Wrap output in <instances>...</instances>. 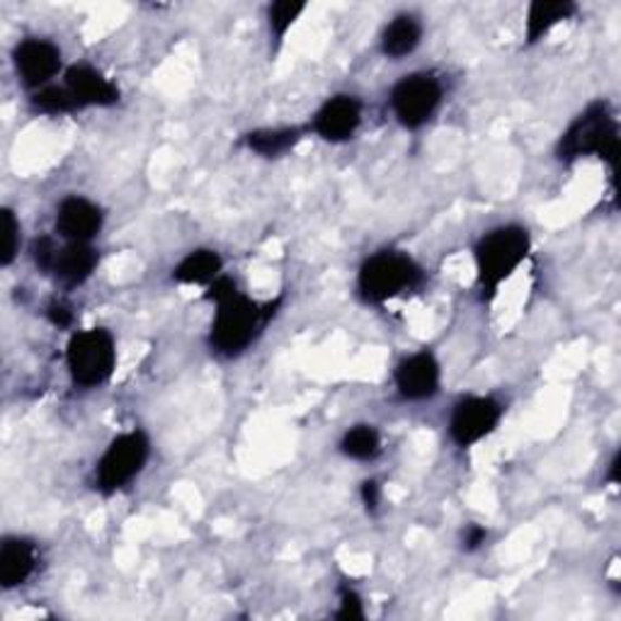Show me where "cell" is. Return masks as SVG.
Segmentation results:
<instances>
[{
    "label": "cell",
    "instance_id": "25",
    "mask_svg": "<svg viewBox=\"0 0 621 621\" xmlns=\"http://www.w3.org/2000/svg\"><path fill=\"white\" fill-rule=\"evenodd\" d=\"M338 619H345V621H360L364 619V605H362V597L357 595L352 587H343L340 591V609H338V614H335Z\"/></svg>",
    "mask_w": 621,
    "mask_h": 621
},
{
    "label": "cell",
    "instance_id": "27",
    "mask_svg": "<svg viewBox=\"0 0 621 621\" xmlns=\"http://www.w3.org/2000/svg\"><path fill=\"white\" fill-rule=\"evenodd\" d=\"M47 315H49V321L59 325V328H69V325L73 323V313L71 309L66 307V303H61V301H54L51 307L47 309Z\"/></svg>",
    "mask_w": 621,
    "mask_h": 621
},
{
    "label": "cell",
    "instance_id": "13",
    "mask_svg": "<svg viewBox=\"0 0 621 621\" xmlns=\"http://www.w3.org/2000/svg\"><path fill=\"white\" fill-rule=\"evenodd\" d=\"M66 88L80 108H112L120 102V88L86 63H76L66 71Z\"/></svg>",
    "mask_w": 621,
    "mask_h": 621
},
{
    "label": "cell",
    "instance_id": "15",
    "mask_svg": "<svg viewBox=\"0 0 621 621\" xmlns=\"http://www.w3.org/2000/svg\"><path fill=\"white\" fill-rule=\"evenodd\" d=\"M98 250L90 244H66L59 248V256L54 262V275L66 287H80L83 282H88L90 275L98 268Z\"/></svg>",
    "mask_w": 621,
    "mask_h": 621
},
{
    "label": "cell",
    "instance_id": "12",
    "mask_svg": "<svg viewBox=\"0 0 621 621\" xmlns=\"http://www.w3.org/2000/svg\"><path fill=\"white\" fill-rule=\"evenodd\" d=\"M102 209L86 197L71 195L57 209V228L69 244H90L102 228Z\"/></svg>",
    "mask_w": 621,
    "mask_h": 621
},
{
    "label": "cell",
    "instance_id": "3",
    "mask_svg": "<svg viewBox=\"0 0 621 621\" xmlns=\"http://www.w3.org/2000/svg\"><path fill=\"white\" fill-rule=\"evenodd\" d=\"M277 303L280 301L270 303V307H260V303L248 299L246 294L240 291H236L234 297L219 301L212 333H209L212 350L224 357H236L246 352L250 343L258 338L262 325L275 313Z\"/></svg>",
    "mask_w": 621,
    "mask_h": 621
},
{
    "label": "cell",
    "instance_id": "29",
    "mask_svg": "<svg viewBox=\"0 0 621 621\" xmlns=\"http://www.w3.org/2000/svg\"><path fill=\"white\" fill-rule=\"evenodd\" d=\"M488 539V532L481 527V524H471V527L467 530L464 534V546H467V551H476L481 544H486Z\"/></svg>",
    "mask_w": 621,
    "mask_h": 621
},
{
    "label": "cell",
    "instance_id": "8",
    "mask_svg": "<svg viewBox=\"0 0 621 621\" xmlns=\"http://www.w3.org/2000/svg\"><path fill=\"white\" fill-rule=\"evenodd\" d=\"M502 418V406L490 396H469L451 410L449 437L457 447L469 449L486 439L498 427Z\"/></svg>",
    "mask_w": 621,
    "mask_h": 621
},
{
    "label": "cell",
    "instance_id": "20",
    "mask_svg": "<svg viewBox=\"0 0 621 621\" xmlns=\"http://www.w3.org/2000/svg\"><path fill=\"white\" fill-rule=\"evenodd\" d=\"M340 451L347 459L372 461L382 451V435L374 425H355L345 433L340 442Z\"/></svg>",
    "mask_w": 621,
    "mask_h": 621
},
{
    "label": "cell",
    "instance_id": "22",
    "mask_svg": "<svg viewBox=\"0 0 621 621\" xmlns=\"http://www.w3.org/2000/svg\"><path fill=\"white\" fill-rule=\"evenodd\" d=\"M307 10L303 3H291V0H277V3L270 5V32L275 35L277 41L284 39V35L291 29V25L297 23L299 15Z\"/></svg>",
    "mask_w": 621,
    "mask_h": 621
},
{
    "label": "cell",
    "instance_id": "21",
    "mask_svg": "<svg viewBox=\"0 0 621 621\" xmlns=\"http://www.w3.org/2000/svg\"><path fill=\"white\" fill-rule=\"evenodd\" d=\"M32 108L41 114H71V112H78L80 104L73 98L71 90L63 86H47L41 90H35L32 95Z\"/></svg>",
    "mask_w": 621,
    "mask_h": 621
},
{
    "label": "cell",
    "instance_id": "26",
    "mask_svg": "<svg viewBox=\"0 0 621 621\" xmlns=\"http://www.w3.org/2000/svg\"><path fill=\"white\" fill-rule=\"evenodd\" d=\"M236 291H238V284H236L234 280L226 277V275H219V277L207 287V299L219 303V301H224V299H228V297H234Z\"/></svg>",
    "mask_w": 621,
    "mask_h": 621
},
{
    "label": "cell",
    "instance_id": "6",
    "mask_svg": "<svg viewBox=\"0 0 621 621\" xmlns=\"http://www.w3.org/2000/svg\"><path fill=\"white\" fill-rule=\"evenodd\" d=\"M149 455L151 442L141 430H132V433L114 437L98 461V469H95L98 490H102L104 496L122 490L126 483H132L144 471Z\"/></svg>",
    "mask_w": 621,
    "mask_h": 621
},
{
    "label": "cell",
    "instance_id": "11",
    "mask_svg": "<svg viewBox=\"0 0 621 621\" xmlns=\"http://www.w3.org/2000/svg\"><path fill=\"white\" fill-rule=\"evenodd\" d=\"M439 362L433 352H415L396 367L394 382L406 401H427L439 392Z\"/></svg>",
    "mask_w": 621,
    "mask_h": 621
},
{
    "label": "cell",
    "instance_id": "5",
    "mask_svg": "<svg viewBox=\"0 0 621 621\" xmlns=\"http://www.w3.org/2000/svg\"><path fill=\"white\" fill-rule=\"evenodd\" d=\"M66 364L76 386L95 388L108 384L117 367V345L112 333L104 328L73 333L66 347Z\"/></svg>",
    "mask_w": 621,
    "mask_h": 621
},
{
    "label": "cell",
    "instance_id": "28",
    "mask_svg": "<svg viewBox=\"0 0 621 621\" xmlns=\"http://www.w3.org/2000/svg\"><path fill=\"white\" fill-rule=\"evenodd\" d=\"M378 500H382V486L372 479L362 483V502L367 505V510L374 512L378 508Z\"/></svg>",
    "mask_w": 621,
    "mask_h": 621
},
{
    "label": "cell",
    "instance_id": "23",
    "mask_svg": "<svg viewBox=\"0 0 621 621\" xmlns=\"http://www.w3.org/2000/svg\"><path fill=\"white\" fill-rule=\"evenodd\" d=\"M20 252V221L13 209H3V252H0V262L3 268L13 265V260Z\"/></svg>",
    "mask_w": 621,
    "mask_h": 621
},
{
    "label": "cell",
    "instance_id": "9",
    "mask_svg": "<svg viewBox=\"0 0 621 621\" xmlns=\"http://www.w3.org/2000/svg\"><path fill=\"white\" fill-rule=\"evenodd\" d=\"M17 76L32 90H41L61 71V49L49 39L29 37L15 47Z\"/></svg>",
    "mask_w": 621,
    "mask_h": 621
},
{
    "label": "cell",
    "instance_id": "19",
    "mask_svg": "<svg viewBox=\"0 0 621 621\" xmlns=\"http://www.w3.org/2000/svg\"><path fill=\"white\" fill-rule=\"evenodd\" d=\"M301 141V129L297 126H284V129H258L246 136L250 151L265 158H280L289 153Z\"/></svg>",
    "mask_w": 621,
    "mask_h": 621
},
{
    "label": "cell",
    "instance_id": "16",
    "mask_svg": "<svg viewBox=\"0 0 621 621\" xmlns=\"http://www.w3.org/2000/svg\"><path fill=\"white\" fill-rule=\"evenodd\" d=\"M575 13V3L571 0H534L527 10V27H524V37L527 45L542 41L549 32Z\"/></svg>",
    "mask_w": 621,
    "mask_h": 621
},
{
    "label": "cell",
    "instance_id": "24",
    "mask_svg": "<svg viewBox=\"0 0 621 621\" xmlns=\"http://www.w3.org/2000/svg\"><path fill=\"white\" fill-rule=\"evenodd\" d=\"M59 256V246L54 244V238L49 236H41L35 240V246H32V258H35V265L41 272H51L54 270V262Z\"/></svg>",
    "mask_w": 621,
    "mask_h": 621
},
{
    "label": "cell",
    "instance_id": "10",
    "mask_svg": "<svg viewBox=\"0 0 621 621\" xmlns=\"http://www.w3.org/2000/svg\"><path fill=\"white\" fill-rule=\"evenodd\" d=\"M362 124V102L355 95H335L315 112L313 132L323 141L343 144L350 141Z\"/></svg>",
    "mask_w": 621,
    "mask_h": 621
},
{
    "label": "cell",
    "instance_id": "17",
    "mask_svg": "<svg viewBox=\"0 0 621 621\" xmlns=\"http://www.w3.org/2000/svg\"><path fill=\"white\" fill-rule=\"evenodd\" d=\"M420 39H423V25H420V20L415 15H396L382 35V51L388 59H403L413 54Z\"/></svg>",
    "mask_w": 621,
    "mask_h": 621
},
{
    "label": "cell",
    "instance_id": "2",
    "mask_svg": "<svg viewBox=\"0 0 621 621\" xmlns=\"http://www.w3.org/2000/svg\"><path fill=\"white\" fill-rule=\"evenodd\" d=\"M530 248H532L530 231L518 224H508L488 231V234L476 244V250H473L483 294L496 297L498 289L502 287V282H508L514 275V270L527 260Z\"/></svg>",
    "mask_w": 621,
    "mask_h": 621
},
{
    "label": "cell",
    "instance_id": "4",
    "mask_svg": "<svg viewBox=\"0 0 621 621\" xmlns=\"http://www.w3.org/2000/svg\"><path fill=\"white\" fill-rule=\"evenodd\" d=\"M425 280L423 268L398 250H382L367 258L357 275V291L367 303H386L403 291H413Z\"/></svg>",
    "mask_w": 621,
    "mask_h": 621
},
{
    "label": "cell",
    "instance_id": "30",
    "mask_svg": "<svg viewBox=\"0 0 621 621\" xmlns=\"http://www.w3.org/2000/svg\"><path fill=\"white\" fill-rule=\"evenodd\" d=\"M609 481L612 483L619 481V455L612 459V464H609Z\"/></svg>",
    "mask_w": 621,
    "mask_h": 621
},
{
    "label": "cell",
    "instance_id": "14",
    "mask_svg": "<svg viewBox=\"0 0 621 621\" xmlns=\"http://www.w3.org/2000/svg\"><path fill=\"white\" fill-rule=\"evenodd\" d=\"M37 568V546L23 536H5L0 546V583L5 591L25 585Z\"/></svg>",
    "mask_w": 621,
    "mask_h": 621
},
{
    "label": "cell",
    "instance_id": "18",
    "mask_svg": "<svg viewBox=\"0 0 621 621\" xmlns=\"http://www.w3.org/2000/svg\"><path fill=\"white\" fill-rule=\"evenodd\" d=\"M224 270V260L216 250L199 248L187 252V256L177 262V268L173 270V280L181 284H204L209 287Z\"/></svg>",
    "mask_w": 621,
    "mask_h": 621
},
{
    "label": "cell",
    "instance_id": "7",
    "mask_svg": "<svg viewBox=\"0 0 621 621\" xmlns=\"http://www.w3.org/2000/svg\"><path fill=\"white\" fill-rule=\"evenodd\" d=\"M442 83L433 73H410L392 90V110L406 129H420L442 102Z\"/></svg>",
    "mask_w": 621,
    "mask_h": 621
},
{
    "label": "cell",
    "instance_id": "1",
    "mask_svg": "<svg viewBox=\"0 0 621 621\" xmlns=\"http://www.w3.org/2000/svg\"><path fill=\"white\" fill-rule=\"evenodd\" d=\"M585 156H597L617 171L619 161V124L612 108L597 100L577 114L559 141V158L566 163Z\"/></svg>",
    "mask_w": 621,
    "mask_h": 621
}]
</instances>
